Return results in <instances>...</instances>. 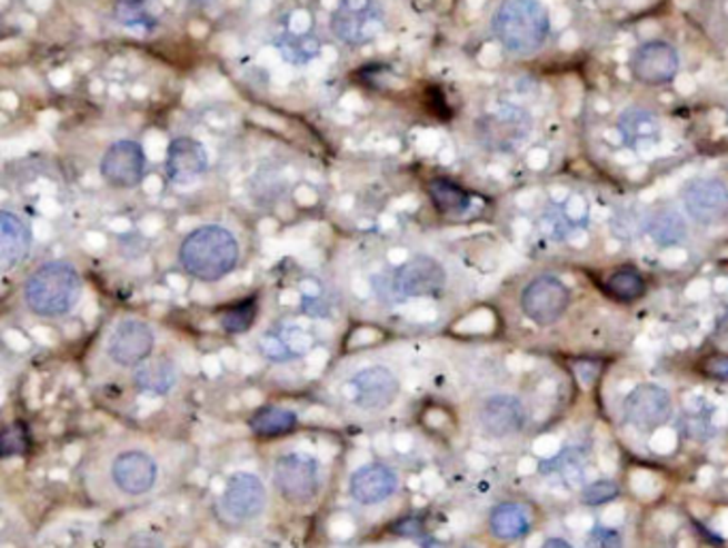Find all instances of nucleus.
Masks as SVG:
<instances>
[{
	"label": "nucleus",
	"instance_id": "1",
	"mask_svg": "<svg viewBox=\"0 0 728 548\" xmlns=\"http://www.w3.org/2000/svg\"><path fill=\"white\" fill-rule=\"evenodd\" d=\"M178 257L192 278L217 282L236 269L240 259V243L229 229L220 225H206L185 237Z\"/></svg>",
	"mask_w": 728,
	"mask_h": 548
},
{
	"label": "nucleus",
	"instance_id": "2",
	"mask_svg": "<svg viewBox=\"0 0 728 548\" xmlns=\"http://www.w3.org/2000/svg\"><path fill=\"white\" fill-rule=\"evenodd\" d=\"M549 13L540 0H500L491 30L500 46L515 56L539 52L549 37Z\"/></svg>",
	"mask_w": 728,
	"mask_h": 548
},
{
	"label": "nucleus",
	"instance_id": "3",
	"mask_svg": "<svg viewBox=\"0 0 728 548\" xmlns=\"http://www.w3.org/2000/svg\"><path fill=\"white\" fill-rule=\"evenodd\" d=\"M81 297L80 271L69 261H50L28 276L24 301L28 310L43 318L64 316Z\"/></svg>",
	"mask_w": 728,
	"mask_h": 548
},
{
	"label": "nucleus",
	"instance_id": "4",
	"mask_svg": "<svg viewBox=\"0 0 728 548\" xmlns=\"http://www.w3.org/2000/svg\"><path fill=\"white\" fill-rule=\"evenodd\" d=\"M385 28V13L377 0H340L331 16L333 34L347 46H363L377 39Z\"/></svg>",
	"mask_w": 728,
	"mask_h": 548
},
{
	"label": "nucleus",
	"instance_id": "5",
	"mask_svg": "<svg viewBox=\"0 0 728 548\" xmlns=\"http://www.w3.org/2000/svg\"><path fill=\"white\" fill-rule=\"evenodd\" d=\"M273 482L291 504H308L319 494L321 476H319V464L310 455L291 452L278 459L273 470Z\"/></svg>",
	"mask_w": 728,
	"mask_h": 548
},
{
	"label": "nucleus",
	"instance_id": "6",
	"mask_svg": "<svg viewBox=\"0 0 728 548\" xmlns=\"http://www.w3.org/2000/svg\"><path fill=\"white\" fill-rule=\"evenodd\" d=\"M570 303V290L556 276H539L521 292V310L540 327L558 322Z\"/></svg>",
	"mask_w": 728,
	"mask_h": 548
},
{
	"label": "nucleus",
	"instance_id": "7",
	"mask_svg": "<svg viewBox=\"0 0 728 548\" xmlns=\"http://www.w3.org/2000/svg\"><path fill=\"white\" fill-rule=\"evenodd\" d=\"M532 131L528 111L519 107H500L487 113L479 124V137L491 152H515L526 143Z\"/></svg>",
	"mask_w": 728,
	"mask_h": 548
},
{
	"label": "nucleus",
	"instance_id": "8",
	"mask_svg": "<svg viewBox=\"0 0 728 548\" xmlns=\"http://www.w3.org/2000/svg\"><path fill=\"white\" fill-rule=\"evenodd\" d=\"M445 285H447L445 267L428 255L412 257L393 276V290L400 299L436 297Z\"/></svg>",
	"mask_w": 728,
	"mask_h": 548
},
{
	"label": "nucleus",
	"instance_id": "9",
	"mask_svg": "<svg viewBox=\"0 0 728 548\" xmlns=\"http://www.w3.org/2000/svg\"><path fill=\"white\" fill-rule=\"evenodd\" d=\"M630 71L644 86H665L679 73V53L669 41L654 39L635 50Z\"/></svg>",
	"mask_w": 728,
	"mask_h": 548
},
{
	"label": "nucleus",
	"instance_id": "10",
	"mask_svg": "<svg viewBox=\"0 0 728 548\" xmlns=\"http://www.w3.org/2000/svg\"><path fill=\"white\" fill-rule=\"evenodd\" d=\"M99 169L109 186L120 190H131L137 188L146 176V152L141 143L131 139L116 141L101 158Z\"/></svg>",
	"mask_w": 728,
	"mask_h": 548
},
{
	"label": "nucleus",
	"instance_id": "11",
	"mask_svg": "<svg viewBox=\"0 0 728 548\" xmlns=\"http://www.w3.org/2000/svg\"><path fill=\"white\" fill-rule=\"evenodd\" d=\"M686 213L702 227L725 222L728 216V188L718 180H695L681 190Z\"/></svg>",
	"mask_w": 728,
	"mask_h": 548
},
{
	"label": "nucleus",
	"instance_id": "12",
	"mask_svg": "<svg viewBox=\"0 0 728 548\" xmlns=\"http://www.w3.org/2000/svg\"><path fill=\"white\" fill-rule=\"evenodd\" d=\"M152 350H154L152 329L146 322L136 320V318L122 320L113 329V333H111L108 341L109 359L116 366H141L152 355Z\"/></svg>",
	"mask_w": 728,
	"mask_h": 548
},
{
	"label": "nucleus",
	"instance_id": "13",
	"mask_svg": "<svg viewBox=\"0 0 728 548\" xmlns=\"http://www.w3.org/2000/svg\"><path fill=\"white\" fill-rule=\"evenodd\" d=\"M352 401L366 410V412H378L389 408L398 392L400 382L387 367H368L355 373L351 378Z\"/></svg>",
	"mask_w": 728,
	"mask_h": 548
},
{
	"label": "nucleus",
	"instance_id": "14",
	"mask_svg": "<svg viewBox=\"0 0 728 548\" xmlns=\"http://www.w3.org/2000/svg\"><path fill=\"white\" fill-rule=\"evenodd\" d=\"M671 395L658 385H644L624 401L626 420L637 429H656L671 417Z\"/></svg>",
	"mask_w": 728,
	"mask_h": 548
},
{
	"label": "nucleus",
	"instance_id": "15",
	"mask_svg": "<svg viewBox=\"0 0 728 548\" xmlns=\"http://www.w3.org/2000/svg\"><path fill=\"white\" fill-rule=\"evenodd\" d=\"M268 501V494L263 482L255 474H236L225 489L222 508L231 519L250 521L257 519Z\"/></svg>",
	"mask_w": 728,
	"mask_h": 548
},
{
	"label": "nucleus",
	"instance_id": "16",
	"mask_svg": "<svg viewBox=\"0 0 728 548\" xmlns=\"http://www.w3.org/2000/svg\"><path fill=\"white\" fill-rule=\"evenodd\" d=\"M111 478L116 487L127 496H143L154 489L159 468L150 455L141 450H129L116 457L111 466Z\"/></svg>",
	"mask_w": 728,
	"mask_h": 548
},
{
	"label": "nucleus",
	"instance_id": "17",
	"mask_svg": "<svg viewBox=\"0 0 728 548\" xmlns=\"http://www.w3.org/2000/svg\"><path fill=\"white\" fill-rule=\"evenodd\" d=\"M208 152L203 143L192 137H178L167 148L164 169L169 180L178 186H190L208 171Z\"/></svg>",
	"mask_w": 728,
	"mask_h": 548
},
{
	"label": "nucleus",
	"instance_id": "18",
	"mask_svg": "<svg viewBox=\"0 0 728 548\" xmlns=\"http://www.w3.org/2000/svg\"><path fill=\"white\" fill-rule=\"evenodd\" d=\"M479 422L489 438H511L526 425V408L512 395H493L483 401L479 410Z\"/></svg>",
	"mask_w": 728,
	"mask_h": 548
},
{
	"label": "nucleus",
	"instance_id": "19",
	"mask_svg": "<svg viewBox=\"0 0 728 548\" xmlns=\"http://www.w3.org/2000/svg\"><path fill=\"white\" fill-rule=\"evenodd\" d=\"M398 489V476L380 464H370L355 471L351 478V496L363 506H375L393 496Z\"/></svg>",
	"mask_w": 728,
	"mask_h": 548
},
{
	"label": "nucleus",
	"instance_id": "20",
	"mask_svg": "<svg viewBox=\"0 0 728 548\" xmlns=\"http://www.w3.org/2000/svg\"><path fill=\"white\" fill-rule=\"evenodd\" d=\"M30 229L27 222L7 209L0 211V267L2 271L16 269L30 252Z\"/></svg>",
	"mask_w": 728,
	"mask_h": 548
},
{
	"label": "nucleus",
	"instance_id": "21",
	"mask_svg": "<svg viewBox=\"0 0 728 548\" xmlns=\"http://www.w3.org/2000/svg\"><path fill=\"white\" fill-rule=\"evenodd\" d=\"M646 231L658 246L675 248L688 236V222L675 208H658L646 218Z\"/></svg>",
	"mask_w": 728,
	"mask_h": 548
},
{
	"label": "nucleus",
	"instance_id": "22",
	"mask_svg": "<svg viewBox=\"0 0 728 548\" xmlns=\"http://www.w3.org/2000/svg\"><path fill=\"white\" fill-rule=\"evenodd\" d=\"M489 529L498 540H517L530 529V512L521 504H500L489 517Z\"/></svg>",
	"mask_w": 728,
	"mask_h": 548
},
{
	"label": "nucleus",
	"instance_id": "23",
	"mask_svg": "<svg viewBox=\"0 0 728 548\" xmlns=\"http://www.w3.org/2000/svg\"><path fill=\"white\" fill-rule=\"evenodd\" d=\"M137 389L150 395H167L178 385V369L169 359H157L150 363L137 366L133 373Z\"/></svg>",
	"mask_w": 728,
	"mask_h": 548
},
{
	"label": "nucleus",
	"instance_id": "24",
	"mask_svg": "<svg viewBox=\"0 0 728 548\" xmlns=\"http://www.w3.org/2000/svg\"><path fill=\"white\" fill-rule=\"evenodd\" d=\"M428 195L432 199L433 208L438 213L449 216V218H459L470 209V195L463 190L458 182L447 180V178H436L428 186Z\"/></svg>",
	"mask_w": 728,
	"mask_h": 548
},
{
	"label": "nucleus",
	"instance_id": "25",
	"mask_svg": "<svg viewBox=\"0 0 728 548\" xmlns=\"http://www.w3.org/2000/svg\"><path fill=\"white\" fill-rule=\"evenodd\" d=\"M296 412L285 408H263L255 417L250 418V429L261 438H276L291 434L296 429Z\"/></svg>",
	"mask_w": 728,
	"mask_h": 548
},
{
	"label": "nucleus",
	"instance_id": "26",
	"mask_svg": "<svg viewBox=\"0 0 728 548\" xmlns=\"http://www.w3.org/2000/svg\"><path fill=\"white\" fill-rule=\"evenodd\" d=\"M605 288H607V292L614 299L630 303V301H637L639 297H644V292H646V280H644V276L639 271H635L630 267H624V269L614 271L607 278Z\"/></svg>",
	"mask_w": 728,
	"mask_h": 548
},
{
	"label": "nucleus",
	"instance_id": "27",
	"mask_svg": "<svg viewBox=\"0 0 728 548\" xmlns=\"http://www.w3.org/2000/svg\"><path fill=\"white\" fill-rule=\"evenodd\" d=\"M620 131L628 141H641V139H651L658 132V122L656 118L644 111V109H626L620 118Z\"/></svg>",
	"mask_w": 728,
	"mask_h": 548
},
{
	"label": "nucleus",
	"instance_id": "28",
	"mask_svg": "<svg viewBox=\"0 0 728 548\" xmlns=\"http://www.w3.org/2000/svg\"><path fill=\"white\" fill-rule=\"evenodd\" d=\"M257 310H259V303L255 297H250L220 313V325L227 333H243L252 327V322L257 318Z\"/></svg>",
	"mask_w": 728,
	"mask_h": 548
},
{
	"label": "nucleus",
	"instance_id": "29",
	"mask_svg": "<svg viewBox=\"0 0 728 548\" xmlns=\"http://www.w3.org/2000/svg\"><path fill=\"white\" fill-rule=\"evenodd\" d=\"M30 446L28 440L27 427L24 422H11L0 438V448H2V457H16V455H24Z\"/></svg>",
	"mask_w": 728,
	"mask_h": 548
},
{
	"label": "nucleus",
	"instance_id": "30",
	"mask_svg": "<svg viewBox=\"0 0 728 548\" xmlns=\"http://www.w3.org/2000/svg\"><path fill=\"white\" fill-rule=\"evenodd\" d=\"M620 494L618 485L611 482V480H594L590 482L586 489H584V501L586 504H592V506H598V504H607L611 499H616Z\"/></svg>",
	"mask_w": 728,
	"mask_h": 548
},
{
	"label": "nucleus",
	"instance_id": "31",
	"mask_svg": "<svg viewBox=\"0 0 728 548\" xmlns=\"http://www.w3.org/2000/svg\"><path fill=\"white\" fill-rule=\"evenodd\" d=\"M621 536L616 531V527H596L592 534L586 540V548H621Z\"/></svg>",
	"mask_w": 728,
	"mask_h": 548
},
{
	"label": "nucleus",
	"instance_id": "32",
	"mask_svg": "<svg viewBox=\"0 0 728 548\" xmlns=\"http://www.w3.org/2000/svg\"><path fill=\"white\" fill-rule=\"evenodd\" d=\"M630 485H632L635 494L641 497L656 496V494L660 491V480H658L651 471H632V476H630Z\"/></svg>",
	"mask_w": 728,
	"mask_h": 548
},
{
	"label": "nucleus",
	"instance_id": "33",
	"mask_svg": "<svg viewBox=\"0 0 728 548\" xmlns=\"http://www.w3.org/2000/svg\"><path fill=\"white\" fill-rule=\"evenodd\" d=\"M675 446H677V434L671 429H658L649 440V448L654 452H660V455L674 452Z\"/></svg>",
	"mask_w": 728,
	"mask_h": 548
},
{
	"label": "nucleus",
	"instance_id": "34",
	"mask_svg": "<svg viewBox=\"0 0 728 548\" xmlns=\"http://www.w3.org/2000/svg\"><path fill=\"white\" fill-rule=\"evenodd\" d=\"M702 371L720 382H728V355H714L702 363Z\"/></svg>",
	"mask_w": 728,
	"mask_h": 548
},
{
	"label": "nucleus",
	"instance_id": "35",
	"mask_svg": "<svg viewBox=\"0 0 728 548\" xmlns=\"http://www.w3.org/2000/svg\"><path fill=\"white\" fill-rule=\"evenodd\" d=\"M127 548H167L159 536L141 531V534H133L127 542Z\"/></svg>",
	"mask_w": 728,
	"mask_h": 548
},
{
	"label": "nucleus",
	"instance_id": "36",
	"mask_svg": "<svg viewBox=\"0 0 728 548\" xmlns=\"http://www.w3.org/2000/svg\"><path fill=\"white\" fill-rule=\"evenodd\" d=\"M558 450H560V442L556 436H540L539 440L535 442V452L542 459L554 457Z\"/></svg>",
	"mask_w": 728,
	"mask_h": 548
},
{
	"label": "nucleus",
	"instance_id": "37",
	"mask_svg": "<svg viewBox=\"0 0 728 548\" xmlns=\"http://www.w3.org/2000/svg\"><path fill=\"white\" fill-rule=\"evenodd\" d=\"M624 517H626L624 506H620V504H609L607 510H605V515H602V521H605L607 527H618L624 521Z\"/></svg>",
	"mask_w": 728,
	"mask_h": 548
},
{
	"label": "nucleus",
	"instance_id": "38",
	"mask_svg": "<svg viewBox=\"0 0 728 548\" xmlns=\"http://www.w3.org/2000/svg\"><path fill=\"white\" fill-rule=\"evenodd\" d=\"M575 371H577L579 382H581L584 387H590L594 382V378H596V373H598V366H594V363H579V366H575Z\"/></svg>",
	"mask_w": 728,
	"mask_h": 548
},
{
	"label": "nucleus",
	"instance_id": "39",
	"mask_svg": "<svg viewBox=\"0 0 728 548\" xmlns=\"http://www.w3.org/2000/svg\"><path fill=\"white\" fill-rule=\"evenodd\" d=\"M266 352L270 355L271 359H285L287 357V350H282V343L278 340H268L266 341Z\"/></svg>",
	"mask_w": 728,
	"mask_h": 548
},
{
	"label": "nucleus",
	"instance_id": "40",
	"mask_svg": "<svg viewBox=\"0 0 728 548\" xmlns=\"http://www.w3.org/2000/svg\"><path fill=\"white\" fill-rule=\"evenodd\" d=\"M568 525H570L572 529H588L592 522L588 521V517L575 515V517H570V519H568Z\"/></svg>",
	"mask_w": 728,
	"mask_h": 548
},
{
	"label": "nucleus",
	"instance_id": "41",
	"mask_svg": "<svg viewBox=\"0 0 728 548\" xmlns=\"http://www.w3.org/2000/svg\"><path fill=\"white\" fill-rule=\"evenodd\" d=\"M535 470H537V461H535V457H526V459L519 461V471H521V474H535Z\"/></svg>",
	"mask_w": 728,
	"mask_h": 548
},
{
	"label": "nucleus",
	"instance_id": "42",
	"mask_svg": "<svg viewBox=\"0 0 728 548\" xmlns=\"http://www.w3.org/2000/svg\"><path fill=\"white\" fill-rule=\"evenodd\" d=\"M540 548H572V547L568 545L567 540H562V538H549V540H545V542H542V547Z\"/></svg>",
	"mask_w": 728,
	"mask_h": 548
},
{
	"label": "nucleus",
	"instance_id": "43",
	"mask_svg": "<svg viewBox=\"0 0 728 548\" xmlns=\"http://www.w3.org/2000/svg\"><path fill=\"white\" fill-rule=\"evenodd\" d=\"M720 531H722L725 536H728V512L727 515H722V519H720Z\"/></svg>",
	"mask_w": 728,
	"mask_h": 548
},
{
	"label": "nucleus",
	"instance_id": "44",
	"mask_svg": "<svg viewBox=\"0 0 728 548\" xmlns=\"http://www.w3.org/2000/svg\"><path fill=\"white\" fill-rule=\"evenodd\" d=\"M542 547V542H540L539 536H532L530 538V542H528V548H540Z\"/></svg>",
	"mask_w": 728,
	"mask_h": 548
},
{
	"label": "nucleus",
	"instance_id": "45",
	"mask_svg": "<svg viewBox=\"0 0 728 548\" xmlns=\"http://www.w3.org/2000/svg\"><path fill=\"white\" fill-rule=\"evenodd\" d=\"M189 2L192 7H203V4H208L210 0H189Z\"/></svg>",
	"mask_w": 728,
	"mask_h": 548
}]
</instances>
